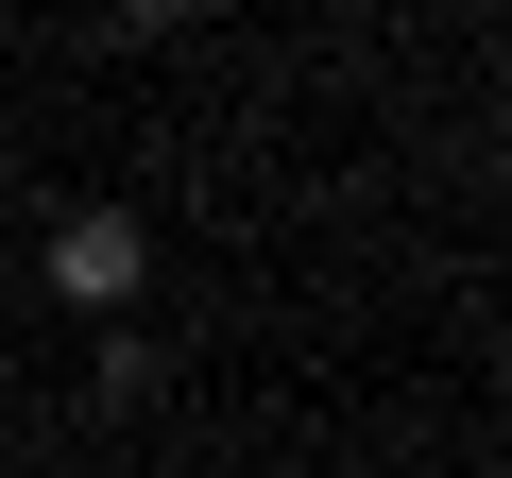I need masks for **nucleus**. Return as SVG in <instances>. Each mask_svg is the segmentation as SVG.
I'll return each mask as SVG.
<instances>
[{
  "instance_id": "f257e3e1",
  "label": "nucleus",
  "mask_w": 512,
  "mask_h": 478,
  "mask_svg": "<svg viewBox=\"0 0 512 478\" xmlns=\"http://www.w3.org/2000/svg\"><path fill=\"white\" fill-rule=\"evenodd\" d=\"M137 274H154V222H137V205H69V222H52V291H69V308H103V325H120V308H137Z\"/></svg>"
}]
</instances>
